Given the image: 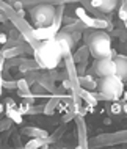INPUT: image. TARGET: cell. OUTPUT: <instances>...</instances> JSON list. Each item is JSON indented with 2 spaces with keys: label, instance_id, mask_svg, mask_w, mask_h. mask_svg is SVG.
<instances>
[{
  "label": "cell",
  "instance_id": "cell-1",
  "mask_svg": "<svg viewBox=\"0 0 127 149\" xmlns=\"http://www.w3.org/2000/svg\"><path fill=\"white\" fill-rule=\"evenodd\" d=\"M33 58L38 61L41 69H46V71L57 69V68L60 66L61 60H63L61 47H60L58 39L53 38V39L41 41V46L35 50Z\"/></svg>",
  "mask_w": 127,
  "mask_h": 149
},
{
  "label": "cell",
  "instance_id": "cell-2",
  "mask_svg": "<svg viewBox=\"0 0 127 149\" xmlns=\"http://www.w3.org/2000/svg\"><path fill=\"white\" fill-rule=\"evenodd\" d=\"M82 38L85 41V44L88 46L90 54L94 60L110 57V52H112V38H110V35L105 30L86 29L82 33Z\"/></svg>",
  "mask_w": 127,
  "mask_h": 149
},
{
  "label": "cell",
  "instance_id": "cell-3",
  "mask_svg": "<svg viewBox=\"0 0 127 149\" xmlns=\"http://www.w3.org/2000/svg\"><path fill=\"white\" fill-rule=\"evenodd\" d=\"M97 91L104 93L108 97V100H118L124 94V82L115 75H107V77H99L97 79Z\"/></svg>",
  "mask_w": 127,
  "mask_h": 149
},
{
  "label": "cell",
  "instance_id": "cell-4",
  "mask_svg": "<svg viewBox=\"0 0 127 149\" xmlns=\"http://www.w3.org/2000/svg\"><path fill=\"white\" fill-rule=\"evenodd\" d=\"M55 11H57V6L50 5V3H41V5L30 8V16L35 29L52 25L55 19Z\"/></svg>",
  "mask_w": 127,
  "mask_h": 149
},
{
  "label": "cell",
  "instance_id": "cell-5",
  "mask_svg": "<svg viewBox=\"0 0 127 149\" xmlns=\"http://www.w3.org/2000/svg\"><path fill=\"white\" fill-rule=\"evenodd\" d=\"M88 74L94 75V77H107V75H115V74H116V64H115V60L110 58V57L94 60L93 68L90 69Z\"/></svg>",
  "mask_w": 127,
  "mask_h": 149
},
{
  "label": "cell",
  "instance_id": "cell-6",
  "mask_svg": "<svg viewBox=\"0 0 127 149\" xmlns=\"http://www.w3.org/2000/svg\"><path fill=\"white\" fill-rule=\"evenodd\" d=\"M93 140L94 141L90 146H113V144L127 143V130L115 132V134H102Z\"/></svg>",
  "mask_w": 127,
  "mask_h": 149
},
{
  "label": "cell",
  "instance_id": "cell-7",
  "mask_svg": "<svg viewBox=\"0 0 127 149\" xmlns=\"http://www.w3.org/2000/svg\"><path fill=\"white\" fill-rule=\"evenodd\" d=\"M75 124H77V138H78V148L85 149L90 146L88 143V129H86V123H85V116L77 115L75 116Z\"/></svg>",
  "mask_w": 127,
  "mask_h": 149
},
{
  "label": "cell",
  "instance_id": "cell-8",
  "mask_svg": "<svg viewBox=\"0 0 127 149\" xmlns=\"http://www.w3.org/2000/svg\"><path fill=\"white\" fill-rule=\"evenodd\" d=\"M60 30H61L60 27H57L55 24H52V25H49V27H39V29H33V36L38 39V41L53 39Z\"/></svg>",
  "mask_w": 127,
  "mask_h": 149
},
{
  "label": "cell",
  "instance_id": "cell-9",
  "mask_svg": "<svg viewBox=\"0 0 127 149\" xmlns=\"http://www.w3.org/2000/svg\"><path fill=\"white\" fill-rule=\"evenodd\" d=\"M113 60H115V64H116V75L126 83L127 82V55L118 54Z\"/></svg>",
  "mask_w": 127,
  "mask_h": 149
},
{
  "label": "cell",
  "instance_id": "cell-10",
  "mask_svg": "<svg viewBox=\"0 0 127 149\" xmlns=\"http://www.w3.org/2000/svg\"><path fill=\"white\" fill-rule=\"evenodd\" d=\"M74 14L75 17L78 19L80 22H83L88 29H94L96 30V17H93V16H90L88 13H86V10L83 6H78L74 10Z\"/></svg>",
  "mask_w": 127,
  "mask_h": 149
},
{
  "label": "cell",
  "instance_id": "cell-11",
  "mask_svg": "<svg viewBox=\"0 0 127 149\" xmlns=\"http://www.w3.org/2000/svg\"><path fill=\"white\" fill-rule=\"evenodd\" d=\"M19 134L27 135V136H30V138H33V136H39V138H46V136H49V132L44 130V129H41V127H36V126L22 127L21 130H19Z\"/></svg>",
  "mask_w": 127,
  "mask_h": 149
},
{
  "label": "cell",
  "instance_id": "cell-12",
  "mask_svg": "<svg viewBox=\"0 0 127 149\" xmlns=\"http://www.w3.org/2000/svg\"><path fill=\"white\" fill-rule=\"evenodd\" d=\"M97 79L91 74H85V75H80V77H78V82H80L82 88H85V90H88V91H94V90H97Z\"/></svg>",
  "mask_w": 127,
  "mask_h": 149
},
{
  "label": "cell",
  "instance_id": "cell-13",
  "mask_svg": "<svg viewBox=\"0 0 127 149\" xmlns=\"http://www.w3.org/2000/svg\"><path fill=\"white\" fill-rule=\"evenodd\" d=\"M38 83L41 85L47 93H55V90H57V86H55V80L50 77V74H41V77L38 79Z\"/></svg>",
  "mask_w": 127,
  "mask_h": 149
},
{
  "label": "cell",
  "instance_id": "cell-14",
  "mask_svg": "<svg viewBox=\"0 0 127 149\" xmlns=\"http://www.w3.org/2000/svg\"><path fill=\"white\" fill-rule=\"evenodd\" d=\"M19 69V72L21 74H25V72H28V71H36V69H41L39 68V64H38V61L35 58H24V61H22V64L17 68Z\"/></svg>",
  "mask_w": 127,
  "mask_h": 149
},
{
  "label": "cell",
  "instance_id": "cell-15",
  "mask_svg": "<svg viewBox=\"0 0 127 149\" xmlns=\"http://www.w3.org/2000/svg\"><path fill=\"white\" fill-rule=\"evenodd\" d=\"M50 144L47 143V136L46 138H39V136H33V138H30L28 141L24 144V148L27 149H38V148H49Z\"/></svg>",
  "mask_w": 127,
  "mask_h": 149
},
{
  "label": "cell",
  "instance_id": "cell-16",
  "mask_svg": "<svg viewBox=\"0 0 127 149\" xmlns=\"http://www.w3.org/2000/svg\"><path fill=\"white\" fill-rule=\"evenodd\" d=\"M91 57V54H90V49H88V46H82L80 49H77L72 54V58H74V61L75 63H83V61H88V58Z\"/></svg>",
  "mask_w": 127,
  "mask_h": 149
},
{
  "label": "cell",
  "instance_id": "cell-17",
  "mask_svg": "<svg viewBox=\"0 0 127 149\" xmlns=\"http://www.w3.org/2000/svg\"><path fill=\"white\" fill-rule=\"evenodd\" d=\"M78 96H80V99L83 100V102H86V105L96 107L99 104V100L94 97L93 91H88V90H85V88H80V90H78Z\"/></svg>",
  "mask_w": 127,
  "mask_h": 149
},
{
  "label": "cell",
  "instance_id": "cell-18",
  "mask_svg": "<svg viewBox=\"0 0 127 149\" xmlns=\"http://www.w3.org/2000/svg\"><path fill=\"white\" fill-rule=\"evenodd\" d=\"M101 6H99V11L104 14H108L119 5V0H101Z\"/></svg>",
  "mask_w": 127,
  "mask_h": 149
},
{
  "label": "cell",
  "instance_id": "cell-19",
  "mask_svg": "<svg viewBox=\"0 0 127 149\" xmlns=\"http://www.w3.org/2000/svg\"><path fill=\"white\" fill-rule=\"evenodd\" d=\"M66 130H67V124H66V123H63L61 126H60V127L57 129V130L53 132L52 135H49V136H47V143H49V144H52V143H55V141H58V140H60L61 136L66 134Z\"/></svg>",
  "mask_w": 127,
  "mask_h": 149
},
{
  "label": "cell",
  "instance_id": "cell-20",
  "mask_svg": "<svg viewBox=\"0 0 127 149\" xmlns=\"http://www.w3.org/2000/svg\"><path fill=\"white\" fill-rule=\"evenodd\" d=\"M5 115L10 119H13L14 124H22V121H24V115L17 110V107L16 108H5Z\"/></svg>",
  "mask_w": 127,
  "mask_h": 149
},
{
  "label": "cell",
  "instance_id": "cell-21",
  "mask_svg": "<svg viewBox=\"0 0 127 149\" xmlns=\"http://www.w3.org/2000/svg\"><path fill=\"white\" fill-rule=\"evenodd\" d=\"M107 111L110 116L113 115H121L122 113V100H112V104H107Z\"/></svg>",
  "mask_w": 127,
  "mask_h": 149
},
{
  "label": "cell",
  "instance_id": "cell-22",
  "mask_svg": "<svg viewBox=\"0 0 127 149\" xmlns=\"http://www.w3.org/2000/svg\"><path fill=\"white\" fill-rule=\"evenodd\" d=\"M63 16H65V5H58L57 6V11H55L53 24L57 27H60V29H61V24H63Z\"/></svg>",
  "mask_w": 127,
  "mask_h": 149
},
{
  "label": "cell",
  "instance_id": "cell-23",
  "mask_svg": "<svg viewBox=\"0 0 127 149\" xmlns=\"http://www.w3.org/2000/svg\"><path fill=\"white\" fill-rule=\"evenodd\" d=\"M13 119H10L6 116L5 119H0V132H8L11 127H13Z\"/></svg>",
  "mask_w": 127,
  "mask_h": 149
},
{
  "label": "cell",
  "instance_id": "cell-24",
  "mask_svg": "<svg viewBox=\"0 0 127 149\" xmlns=\"http://www.w3.org/2000/svg\"><path fill=\"white\" fill-rule=\"evenodd\" d=\"M3 90H17L16 79H3Z\"/></svg>",
  "mask_w": 127,
  "mask_h": 149
},
{
  "label": "cell",
  "instance_id": "cell-25",
  "mask_svg": "<svg viewBox=\"0 0 127 149\" xmlns=\"http://www.w3.org/2000/svg\"><path fill=\"white\" fill-rule=\"evenodd\" d=\"M75 111H72V110H67V111H65V113L61 115V123H71V121H74L75 119Z\"/></svg>",
  "mask_w": 127,
  "mask_h": 149
},
{
  "label": "cell",
  "instance_id": "cell-26",
  "mask_svg": "<svg viewBox=\"0 0 127 149\" xmlns=\"http://www.w3.org/2000/svg\"><path fill=\"white\" fill-rule=\"evenodd\" d=\"M42 113H44V104H41V105L33 104L30 107V111H28V115H42Z\"/></svg>",
  "mask_w": 127,
  "mask_h": 149
},
{
  "label": "cell",
  "instance_id": "cell-27",
  "mask_svg": "<svg viewBox=\"0 0 127 149\" xmlns=\"http://www.w3.org/2000/svg\"><path fill=\"white\" fill-rule=\"evenodd\" d=\"M30 107H31V104H28L27 100H24V102H21L17 105V110L21 111L22 115H28V111H30Z\"/></svg>",
  "mask_w": 127,
  "mask_h": 149
},
{
  "label": "cell",
  "instance_id": "cell-28",
  "mask_svg": "<svg viewBox=\"0 0 127 149\" xmlns=\"http://www.w3.org/2000/svg\"><path fill=\"white\" fill-rule=\"evenodd\" d=\"M86 64H88V61L75 63V68H77V74H78V77H80V75H85V74H86Z\"/></svg>",
  "mask_w": 127,
  "mask_h": 149
},
{
  "label": "cell",
  "instance_id": "cell-29",
  "mask_svg": "<svg viewBox=\"0 0 127 149\" xmlns=\"http://www.w3.org/2000/svg\"><path fill=\"white\" fill-rule=\"evenodd\" d=\"M6 2L10 3L11 6H13V10H14V11L24 10V5H22V2H21V0H6Z\"/></svg>",
  "mask_w": 127,
  "mask_h": 149
},
{
  "label": "cell",
  "instance_id": "cell-30",
  "mask_svg": "<svg viewBox=\"0 0 127 149\" xmlns=\"http://www.w3.org/2000/svg\"><path fill=\"white\" fill-rule=\"evenodd\" d=\"M118 17H119L122 22H126V21H127V10H126V6L122 5V3L119 5V11H118Z\"/></svg>",
  "mask_w": 127,
  "mask_h": 149
},
{
  "label": "cell",
  "instance_id": "cell-31",
  "mask_svg": "<svg viewBox=\"0 0 127 149\" xmlns=\"http://www.w3.org/2000/svg\"><path fill=\"white\" fill-rule=\"evenodd\" d=\"M3 104H5V108H16L17 107L16 102H14V99H11V97H6L5 100H3Z\"/></svg>",
  "mask_w": 127,
  "mask_h": 149
},
{
  "label": "cell",
  "instance_id": "cell-32",
  "mask_svg": "<svg viewBox=\"0 0 127 149\" xmlns=\"http://www.w3.org/2000/svg\"><path fill=\"white\" fill-rule=\"evenodd\" d=\"M78 19L77 17H71V16H63V24L65 25H69V24H75Z\"/></svg>",
  "mask_w": 127,
  "mask_h": 149
},
{
  "label": "cell",
  "instance_id": "cell-33",
  "mask_svg": "<svg viewBox=\"0 0 127 149\" xmlns=\"http://www.w3.org/2000/svg\"><path fill=\"white\" fill-rule=\"evenodd\" d=\"M61 86L65 88L66 91H71V90H72V83H71L69 79H63V80H61Z\"/></svg>",
  "mask_w": 127,
  "mask_h": 149
},
{
  "label": "cell",
  "instance_id": "cell-34",
  "mask_svg": "<svg viewBox=\"0 0 127 149\" xmlns=\"http://www.w3.org/2000/svg\"><path fill=\"white\" fill-rule=\"evenodd\" d=\"M8 33H5V31H0V44H2V46H5V44L8 42Z\"/></svg>",
  "mask_w": 127,
  "mask_h": 149
},
{
  "label": "cell",
  "instance_id": "cell-35",
  "mask_svg": "<svg viewBox=\"0 0 127 149\" xmlns=\"http://www.w3.org/2000/svg\"><path fill=\"white\" fill-rule=\"evenodd\" d=\"M13 143H14V146H16V148H24V144L21 143V135H14Z\"/></svg>",
  "mask_w": 127,
  "mask_h": 149
},
{
  "label": "cell",
  "instance_id": "cell-36",
  "mask_svg": "<svg viewBox=\"0 0 127 149\" xmlns=\"http://www.w3.org/2000/svg\"><path fill=\"white\" fill-rule=\"evenodd\" d=\"M122 113L127 115V100H122Z\"/></svg>",
  "mask_w": 127,
  "mask_h": 149
},
{
  "label": "cell",
  "instance_id": "cell-37",
  "mask_svg": "<svg viewBox=\"0 0 127 149\" xmlns=\"http://www.w3.org/2000/svg\"><path fill=\"white\" fill-rule=\"evenodd\" d=\"M17 16H19V17H25V11H24V10H19V11H17Z\"/></svg>",
  "mask_w": 127,
  "mask_h": 149
},
{
  "label": "cell",
  "instance_id": "cell-38",
  "mask_svg": "<svg viewBox=\"0 0 127 149\" xmlns=\"http://www.w3.org/2000/svg\"><path fill=\"white\" fill-rule=\"evenodd\" d=\"M104 124H105V126H110V124H112V118H105L104 119Z\"/></svg>",
  "mask_w": 127,
  "mask_h": 149
},
{
  "label": "cell",
  "instance_id": "cell-39",
  "mask_svg": "<svg viewBox=\"0 0 127 149\" xmlns=\"http://www.w3.org/2000/svg\"><path fill=\"white\" fill-rule=\"evenodd\" d=\"M3 110H5V104H3V102H0V115L3 113Z\"/></svg>",
  "mask_w": 127,
  "mask_h": 149
},
{
  "label": "cell",
  "instance_id": "cell-40",
  "mask_svg": "<svg viewBox=\"0 0 127 149\" xmlns=\"http://www.w3.org/2000/svg\"><path fill=\"white\" fill-rule=\"evenodd\" d=\"M124 30H126V31H127V21H126V22H124Z\"/></svg>",
  "mask_w": 127,
  "mask_h": 149
},
{
  "label": "cell",
  "instance_id": "cell-41",
  "mask_svg": "<svg viewBox=\"0 0 127 149\" xmlns=\"http://www.w3.org/2000/svg\"><path fill=\"white\" fill-rule=\"evenodd\" d=\"M122 5H124V3H122ZM124 6H126V10H127V5H124Z\"/></svg>",
  "mask_w": 127,
  "mask_h": 149
},
{
  "label": "cell",
  "instance_id": "cell-42",
  "mask_svg": "<svg viewBox=\"0 0 127 149\" xmlns=\"http://www.w3.org/2000/svg\"><path fill=\"white\" fill-rule=\"evenodd\" d=\"M124 85H127V82H126V83H124Z\"/></svg>",
  "mask_w": 127,
  "mask_h": 149
}]
</instances>
